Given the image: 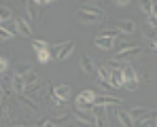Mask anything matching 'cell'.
Returning a JSON list of instances; mask_svg holds the SVG:
<instances>
[{
	"mask_svg": "<svg viewBox=\"0 0 157 127\" xmlns=\"http://www.w3.org/2000/svg\"><path fill=\"white\" fill-rule=\"evenodd\" d=\"M153 2H155V0H153Z\"/></svg>",
	"mask_w": 157,
	"mask_h": 127,
	"instance_id": "cell-34",
	"label": "cell"
},
{
	"mask_svg": "<svg viewBox=\"0 0 157 127\" xmlns=\"http://www.w3.org/2000/svg\"><path fill=\"white\" fill-rule=\"evenodd\" d=\"M15 102L21 106L24 114H40V106L34 102V98H28L26 93H15Z\"/></svg>",
	"mask_w": 157,
	"mask_h": 127,
	"instance_id": "cell-4",
	"label": "cell"
},
{
	"mask_svg": "<svg viewBox=\"0 0 157 127\" xmlns=\"http://www.w3.org/2000/svg\"><path fill=\"white\" fill-rule=\"evenodd\" d=\"M94 45L98 47V49H102V51H113L115 47H117V40L113 38V36H96L94 38Z\"/></svg>",
	"mask_w": 157,
	"mask_h": 127,
	"instance_id": "cell-7",
	"label": "cell"
},
{
	"mask_svg": "<svg viewBox=\"0 0 157 127\" xmlns=\"http://www.w3.org/2000/svg\"><path fill=\"white\" fill-rule=\"evenodd\" d=\"M121 87H125L128 91H136V89L140 87V83H138V80H123V85H121Z\"/></svg>",
	"mask_w": 157,
	"mask_h": 127,
	"instance_id": "cell-24",
	"label": "cell"
},
{
	"mask_svg": "<svg viewBox=\"0 0 157 127\" xmlns=\"http://www.w3.org/2000/svg\"><path fill=\"white\" fill-rule=\"evenodd\" d=\"M113 25H115L121 34H128V36L136 32V21H134V19H121V21H115Z\"/></svg>",
	"mask_w": 157,
	"mask_h": 127,
	"instance_id": "cell-10",
	"label": "cell"
},
{
	"mask_svg": "<svg viewBox=\"0 0 157 127\" xmlns=\"http://www.w3.org/2000/svg\"><path fill=\"white\" fill-rule=\"evenodd\" d=\"M11 91L13 93H26V83H24L21 74L13 72V76H11Z\"/></svg>",
	"mask_w": 157,
	"mask_h": 127,
	"instance_id": "cell-14",
	"label": "cell"
},
{
	"mask_svg": "<svg viewBox=\"0 0 157 127\" xmlns=\"http://www.w3.org/2000/svg\"><path fill=\"white\" fill-rule=\"evenodd\" d=\"M77 19L85 25H94V24H100L104 19V13H102V9H98L94 4H83L77 11Z\"/></svg>",
	"mask_w": 157,
	"mask_h": 127,
	"instance_id": "cell-1",
	"label": "cell"
},
{
	"mask_svg": "<svg viewBox=\"0 0 157 127\" xmlns=\"http://www.w3.org/2000/svg\"><path fill=\"white\" fill-rule=\"evenodd\" d=\"M2 21H13V9L6 4H0V24Z\"/></svg>",
	"mask_w": 157,
	"mask_h": 127,
	"instance_id": "cell-18",
	"label": "cell"
},
{
	"mask_svg": "<svg viewBox=\"0 0 157 127\" xmlns=\"http://www.w3.org/2000/svg\"><path fill=\"white\" fill-rule=\"evenodd\" d=\"M138 127H155V114H151V117L138 121Z\"/></svg>",
	"mask_w": 157,
	"mask_h": 127,
	"instance_id": "cell-23",
	"label": "cell"
},
{
	"mask_svg": "<svg viewBox=\"0 0 157 127\" xmlns=\"http://www.w3.org/2000/svg\"><path fill=\"white\" fill-rule=\"evenodd\" d=\"M32 70V64L30 62H17L15 64V74H26Z\"/></svg>",
	"mask_w": 157,
	"mask_h": 127,
	"instance_id": "cell-21",
	"label": "cell"
},
{
	"mask_svg": "<svg viewBox=\"0 0 157 127\" xmlns=\"http://www.w3.org/2000/svg\"><path fill=\"white\" fill-rule=\"evenodd\" d=\"M75 119H77L78 125H85V127H96V117L87 110H77L75 112Z\"/></svg>",
	"mask_w": 157,
	"mask_h": 127,
	"instance_id": "cell-8",
	"label": "cell"
},
{
	"mask_svg": "<svg viewBox=\"0 0 157 127\" xmlns=\"http://www.w3.org/2000/svg\"><path fill=\"white\" fill-rule=\"evenodd\" d=\"M142 40L149 45V49L155 51L157 49V40H155V30H149V32H142Z\"/></svg>",
	"mask_w": 157,
	"mask_h": 127,
	"instance_id": "cell-16",
	"label": "cell"
},
{
	"mask_svg": "<svg viewBox=\"0 0 157 127\" xmlns=\"http://www.w3.org/2000/svg\"><path fill=\"white\" fill-rule=\"evenodd\" d=\"M51 91L55 98H59L62 102H68L70 98V85H66V83H62V85H51Z\"/></svg>",
	"mask_w": 157,
	"mask_h": 127,
	"instance_id": "cell-11",
	"label": "cell"
},
{
	"mask_svg": "<svg viewBox=\"0 0 157 127\" xmlns=\"http://www.w3.org/2000/svg\"><path fill=\"white\" fill-rule=\"evenodd\" d=\"M9 66H11V62H9L6 57H0V74H6Z\"/></svg>",
	"mask_w": 157,
	"mask_h": 127,
	"instance_id": "cell-25",
	"label": "cell"
},
{
	"mask_svg": "<svg viewBox=\"0 0 157 127\" xmlns=\"http://www.w3.org/2000/svg\"><path fill=\"white\" fill-rule=\"evenodd\" d=\"M51 2H55V0H43V4H51Z\"/></svg>",
	"mask_w": 157,
	"mask_h": 127,
	"instance_id": "cell-31",
	"label": "cell"
},
{
	"mask_svg": "<svg viewBox=\"0 0 157 127\" xmlns=\"http://www.w3.org/2000/svg\"><path fill=\"white\" fill-rule=\"evenodd\" d=\"M0 104H2V95H0Z\"/></svg>",
	"mask_w": 157,
	"mask_h": 127,
	"instance_id": "cell-33",
	"label": "cell"
},
{
	"mask_svg": "<svg viewBox=\"0 0 157 127\" xmlns=\"http://www.w3.org/2000/svg\"><path fill=\"white\" fill-rule=\"evenodd\" d=\"M77 49V43L75 40H66V43H62V45H57V55H55V62H64V59H68L72 53Z\"/></svg>",
	"mask_w": 157,
	"mask_h": 127,
	"instance_id": "cell-5",
	"label": "cell"
},
{
	"mask_svg": "<svg viewBox=\"0 0 157 127\" xmlns=\"http://www.w3.org/2000/svg\"><path fill=\"white\" fill-rule=\"evenodd\" d=\"M128 114H130V119L134 123H138V121H142V119L155 114V110H153V108H144V106H134V108L128 110Z\"/></svg>",
	"mask_w": 157,
	"mask_h": 127,
	"instance_id": "cell-6",
	"label": "cell"
},
{
	"mask_svg": "<svg viewBox=\"0 0 157 127\" xmlns=\"http://www.w3.org/2000/svg\"><path fill=\"white\" fill-rule=\"evenodd\" d=\"M142 53H144L142 47H136V45L128 43V45H123L121 49L115 53V62H132L134 57H138V55H142Z\"/></svg>",
	"mask_w": 157,
	"mask_h": 127,
	"instance_id": "cell-3",
	"label": "cell"
},
{
	"mask_svg": "<svg viewBox=\"0 0 157 127\" xmlns=\"http://www.w3.org/2000/svg\"><path fill=\"white\" fill-rule=\"evenodd\" d=\"M40 127H57V123H55L53 119H45V121L40 123Z\"/></svg>",
	"mask_w": 157,
	"mask_h": 127,
	"instance_id": "cell-28",
	"label": "cell"
},
{
	"mask_svg": "<svg viewBox=\"0 0 157 127\" xmlns=\"http://www.w3.org/2000/svg\"><path fill=\"white\" fill-rule=\"evenodd\" d=\"M36 59H38L40 64H49L53 57H51V53H49V49H47V51H40V53H36Z\"/></svg>",
	"mask_w": 157,
	"mask_h": 127,
	"instance_id": "cell-22",
	"label": "cell"
},
{
	"mask_svg": "<svg viewBox=\"0 0 157 127\" xmlns=\"http://www.w3.org/2000/svg\"><path fill=\"white\" fill-rule=\"evenodd\" d=\"M147 24H149V28H151V30H155V28H157V15H155V13L147 15Z\"/></svg>",
	"mask_w": 157,
	"mask_h": 127,
	"instance_id": "cell-26",
	"label": "cell"
},
{
	"mask_svg": "<svg viewBox=\"0 0 157 127\" xmlns=\"http://www.w3.org/2000/svg\"><path fill=\"white\" fill-rule=\"evenodd\" d=\"M96 62L89 57V55H81V70L85 72V74H96Z\"/></svg>",
	"mask_w": 157,
	"mask_h": 127,
	"instance_id": "cell-15",
	"label": "cell"
},
{
	"mask_svg": "<svg viewBox=\"0 0 157 127\" xmlns=\"http://www.w3.org/2000/svg\"><path fill=\"white\" fill-rule=\"evenodd\" d=\"M98 87L100 89H104V91H110L113 87H110V83H106V80H98Z\"/></svg>",
	"mask_w": 157,
	"mask_h": 127,
	"instance_id": "cell-29",
	"label": "cell"
},
{
	"mask_svg": "<svg viewBox=\"0 0 157 127\" xmlns=\"http://www.w3.org/2000/svg\"><path fill=\"white\" fill-rule=\"evenodd\" d=\"M110 112H113V110H108L106 114H110ZM113 114H115V117L119 119V123H121L123 127H134V125H136V123H134V121L130 119V114H128V110H123L121 106H119V110H115Z\"/></svg>",
	"mask_w": 157,
	"mask_h": 127,
	"instance_id": "cell-12",
	"label": "cell"
},
{
	"mask_svg": "<svg viewBox=\"0 0 157 127\" xmlns=\"http://www.w3.org/2000/svg\"><path fill=\"white\" fill-rule=\"evenodd\" d=\"M94 104H100V106H123V102L119 100V98H115V95H96V102Z\"/></svg>",
	"mask_w": 157,
	"mask_h": 127,
	"instance_id": "cell-13",
	"label": "cell"
},
{
	"mask_svg": "<svg viewBox=\"0 0 157 127\" xmlns=\"http://www.w3.org/2000/svg\"><path fill=\"white\" fill-rule=\"evenodd\" d=\"M32 49H34V53L47 51V49H49V43H47V40H38V38H32Z\"/></svg>",
	"mask_w": 157,
	"mask_h": 127,
	"instance_id": "cell-20",
	"label": "cell"
},
{
	"mask_svg": "<svg viewBox=\"0 0 157 127\" xmlns=\"http://www.w3.org/2000/svg\"><path fill=\"white\" fill-rule=\"evenodd\" d=\"M0 95H2V85H0Z\"/></svg>",
	"mask_w": 157,
	"mask_h": 127,
	"instance_id": "cell-32",
	"label": "cell"
},
{
	"mask_svg": "<svg viewBox=\"0 0 157 127\" xmlns=\"http://www.w3.org/2000/svg\"><path fill=\"white\" fill-rule=\"evenodd\" d=\"M96 95H98V93H96L94 89H83L77 98H75L77 110H87V112H91V106H94V102H96Z\"/></svg>",
	"mask_w": 157,
	"mask_h": 127,
	"instance_id": "cell-2",
	"label": "cell"
},
{
	"mask_svg": "<svg viewBox=\"0 0 157 127\" xmlns=\"http://www.w3.org/2000/svg\"><path fill=\"white\" fill-rule=\"evenodd\" d=\"M113 2H115L117 6H128V4H130L132 0H113Z\"/></svg>",
	"mask_w": 157,
	"mask_h": 127,
	"instance_id": "cell-30",
	"label": "cell"
},
{
	"mask_svg": "<svg viewBox=\"0 0 157 127\" xmlns=\"http://www.w3.org/2000/svg\"><path fill=\"white\" fill-rule=\"evenodd\" d=\"M15 25H17V34H19V36L34 38V30H32V24H30L28 19H15Z\"/></svg>",
	"mask_w": 157,
	"mask_h": 127,
	"instance_id": "cell-9",
	"label": "cell"
},
{
	"mask_svg": "<svg viewBox=\"0 0 157 127\" xmlns=\"http://www.w3.org/2000/svg\"><path fill=\"white\" fill-rule=\"evenodd\" d=\"M138 6H140V11H142L144 15L155 13V2H153V0H138Z\"/></svg>",
	"mask_w": 157,
	"mask_h": 127,
	"instance_id": "cell-17",
	"label": "cell"
},
{
	"mask_svg": "<svg viewBox=\"0 0 157 127\" xmlns=\"http://www.w3.org/2000/svg\"><path fill=\"white\" fill-rule=\"evenodd\" d=\"M13 38V34L9 32V30H4L2 25H0V40H11Z\"/></svg>",
	"mask_w": 157,
	"mask_h": 127,
	"instance_id": "cell-27",
	"label": "cell"
},
{
	"mask_svg": "<svg viewBox=\"0 0 157 127\" xmlns=\"http://www.w3.org/2000/svg\"><path fill=\"white\" fill-rule=\"evenodd\" d=\"M119 34H121V32H119L113 24H106L104 28H102V32H100V36H113V38H117Z\"/></svg>",
	"mask_w": 157,
	"mask_h": 127,
	"instance_id": "cell-19",
	"label": "cell"
}]
</instances>
